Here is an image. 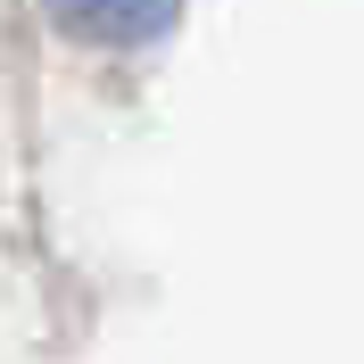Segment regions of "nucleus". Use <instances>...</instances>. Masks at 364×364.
<instances>
[{"instance_id": "f257e3e1", "label": "nucleus", "mask_w": 364, "mask_h": 364, "mask_svg": "<svg viewBox=\"0 0 364 364\" xmlns=\"http://www.w3.org/2000/svg\"><path fill=\"white\" fill-rule=\"evenodd\" d=\"M42 9L83 42H158L182 17V0H42Z\"/></svg>"}]
</instances>
